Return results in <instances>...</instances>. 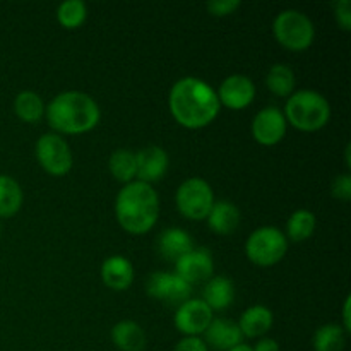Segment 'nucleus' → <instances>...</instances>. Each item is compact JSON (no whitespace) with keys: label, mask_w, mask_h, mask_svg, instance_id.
<instances>
[{"label":"nucleus","mask_w":351,"mask_h":351,"mask_svg":"<svg viewBox=\"0 0 351 351\" xmlns=\"http://www.w3.org/2000/svg\"><path fill=\"white\" fill-rule=\"evenodd\" d=\"M271 326H273V312L264 305H254L247 308L239 322L240 332L247 338H259L266 335Z\"/></svg>","instance_id":"obj_20"},{"label":"nucleus","mask_w":351,"mask_h":351,"mask_svg":"<svg viewBox=\"0 0 351 351\" xmlns=\"http://www.w3.org/2000/svg\"><path fill=\"white\" fill-rule=\"evenodd\" d=\"M208 225L218 235H232L240 225V211L233 202H215L208 215Z\"/></svg>","instance_id":"obj_18"},{"label":"nucleus","mask_w":351,"mask_h":351,"mask_svg":"<svg viewBox=\"0 0 351 351\" xmlns=\"http://www.w3.org/2000/svg\"><path fill=\"white\" fill-rule=\"evenodd\" d=\"M252 351H280V345H278L274 339L264 338V339H261L256 346H254Z\"/></svg>","instance_id":"obj_33"},{"label":"nucleus","mask_w":351,"mask_h":351,"mask_svg":"<svg viewBox=\"0 0 351 351\" xmlns=\"http://www.w3.org/2000/svg\"><path fill=\"white\" fill-rule=\"evenodd\" d=\"M273 33L278 43L293 51L307 50L314 43L315 27L307 14L288 9L276 16L273 23Z\"/></svg>","instance_id":"obj_5"},{"label":"nucleus","mask_w":351,"mask_h":351,"mask_svg":"<svg viewBox=\"0 0 351 351\" xmlns=\"http://www.w3.org/2000/svg\"><path fill=\"white\" fill-rule=\"evenodd\" d=\"M86 3L82 0H67L62 2L57 9V19L67 29H75L86 21Z\"/></svg>","instance_id":"obj_28"},{"label":"nucleus","mask_w":351,"mask_h":351,"mask_svg":"<svg viewBox=\"0 0 351 351\" xmlns=\"http://www.w3.org/2000/svg\"><path fill=\"white\" fill-rule=\"evenodd\" d=\"M331 192L332 197L341 199V201H350L351 199V175L345 173L339 175L332 180L331 185Z\"/></svg>","instance_id":"obj_30"},{"label":"nucleus","mask_w":351,"mask_h":351,"mask_svg":"<svg viewBox=\"0 0 351 351\" xmlns=\"http://www.w3.org/2000/svg\"><path fill=\"white\" fill-rule=\"evenodd\" d=\"M23 206L21 185L9 175H0V218H10Z\"/></svg>","instance_id":"obj_22"},{"label":"nucleus","mask_w":351,"mask_h":351,"mask_svg":"<svg viewBox=\"0 0 351 351\" xmlns=\"http://www.w3.org/2000/svg\"><path fill=\"white\" fill-rule=\"evenodd\" d=\"M235 300V287L233 281L225 276H215L206 283L204 302L211 311H225Z\"/></svg>","instance_id":"obj_19"},{"label":"nucleus","mask_w":351,"mask_h":351,"mask_svg":"<svg viewBox=\"0 0 351 351\" xmlns=\"http://www.w3.org/2000/svg\"><path fill=\"white\" fill-rule=\"evenodd\" d=\"M336 21L345 31L351 29V3L350 0H338L335 2Z\"/></svg>","instance_id":"obj_31"},{"label":"nucleus","mask_w":351,"mask_h":351,"mask_svg":"<svg viewBox=\"0 0 351 351\" xmlns=\"http://www.w3.org/2000/svg\"><path fill=\"white\" fill-rule=\"evenodd\" d=\"M36 158L43 170L53 177H62L72 168L71 147L58 134H43L38 139Z\"/></svg>","instance_id":"obj_8"},{"label":"nucleus","mask_w":351,"mask_h":351,"mask_svg":"<svg viewBox=\"0 0 351 351\" xmlns=\"http://www.w3.org/2000/svg\"><path fill=\"white\" fill-rule=\"evenodd\" d=\"M206 7H208L209 14H213V16L223 17L235 12L240 7V2L239 0H209Z\"/></svg>","instance_id":"obj_29"},{"label":"nucleus","mask_w":351,"mask_h":351,"mask_svg":"<svg viewBox=\"0 0 351 351\" xmlns=\"http://www.w3.org/2000/svg\"><path fill=\"white\" fill-rule=\"evenodd\" d=\"M177 208L185 218L189 219H206L209 211H211L213 204H215V195H213V189L204 178H187L182 182L180 187L177 189Z\"/></svg>","instance_id":"obj_7"},{"label":"nucleus","mask_w":351,"mask_h":351,"mask_svg":"<svg viewBox=\"0 0 351 351\" xmlns=\"http://www.w3.org/2000/svg\"><path fill=\"white\" fill-rule=\"evenodd\" d=\"M168 106L173 119L187 129L209 125L219 113V99L215 89L199 77H182L171 86Z\"/></svg>","instance_id":"obj_1"},{"label":"nucleus","mask_w":351,"mask_h":351,"mask_svg":"<svg viewBox=\"0 0 351 351\" xmlns=\"http://www.w3.org/2000/svg\"><path fill=\"white\" fill-rule=\"evenodd\" d=\"M283 115L287 123H291L295 129L314 132L329 122L331 106L321 93L312 91V89H300L288 96Z\"/></svg>","instance_id":"obj_4"},{"label":"nucleus","mask_w":351,"mask_h":351,"mask_svg":"<svg viewBox=\"0 0 351 351\" xmlns=\"http://www.w3.org/2000/svg\"><path fill=\"white\" fill-rule=\"evenodd\" d=\"M350 151H351V144H348V146H346V151H345V154H346V165H348V167H351V160H350Z\"/></svg>","instance_id":"obj_36"},{"label":"nucleus","mask_w":351,"mask_h":351,"mask_svg":"<svg viewBox=\"0 0 351 351\" xmlns=\"http://www.w3.org/2000/svg\"><path fill=\"white\" fill-rule=\"evenodd\" d=\"M219 105L228 106L230 110H242L254 101L256 86L252 79L243 74H233L219 84L218 89Z\"/></svg>","instance_id":"obj_12"},{"label":"nucleus","mask_w":351,"mask_h":351,"mask_svg":"<svg viewBox=\"0 0 351 351\" xmlns=\"http://www.w3.org/2000/svg\"><path fill=\"white\" fill-rule=\"evenodd\" d=\"M175 271H177L175 274L187 281L189 285L202 283V281H209L213 278L215 264H213V257L208 250L197 249L182 256L175 263Z\"/></svg>","instance_id":"obj_13"},{"label":"nucleus","mask_w":351,"mask_h":351,"mask_svg":"<svg viewBox=\"0 0 351 351\" xmlns=\"http://www.w3.org/2000/svg\"><path fill=\"white\" fill-rule=\"evenodd\" d=\"M206 343L218 351H228L242 343V332L239 324L228 319H213L204 331Z\"/></svg>","instance_id":"obj_15"},{"label":"nucleus","mask_w":351,"mask_h":351,"mask_svg":"<svg viewBox=\"0 0 351 351\" xmlns=\"http://www.w3.org/2000/svg\"><path fill=\"white\" fill-rule=\"evenodd\" d=\"M101 280L112 290H127L134 281L132 264L129 263V259L122 256L108 257L101 266Z\"/></svg>","instance_id":"obj_16"},{"label":"nucleus","mask_w":351,"mask_h":351,"mask_svg":"<svg viewBox=\"0 0 351 351\" xmlns=\"http://www.w3.org/2000/svg\"><path fill=\"white\" fill-rule=\"evenodd\" d=\"M288 250L287 237L274 226H263L250 233L245 243V254L254 264L263 267L274 266Z\"/></svg>","instance_id":"obj_6"},{"label":"nucleus","mask_w":351,"mask_h":351,"mask_svg":"<svg viewBox=\"0 0 351 351\" xmlns=\"http://www.w3.org/2000/svg\"><path fill=\"white\" fill-rule=\"evenodd\" d=\"M266 86L276 96L287 98L295 89V74L288 65L276 64L269 69L266 75Z\"/></svg>","instance_id":"obj_24"},{"label":"nucleus","mask_w":351,"mask_h":351,"mask_svg":"<svg viewBox=\"0 0 351 351\" xmlns=\"http://www.w3.org/2000/svg\"><path fill=\"white\" fill-rule=\"evenodd\" d=\"M168 170V154L160 146H147L136 153V177L144 184L161 180Z\"/></svg>","instance_id":"obj_14"},{"label":"nucleus","mask_w":351,"mask_h":351,"mask_svg":"<svg viewBox=\"0 0 351 351\" xmlns=\"http://www.w3.org/2000/svg\"><path fill=\"white\" fill-rule=\"evenodd\" d=\"M315 351H343L346 345V332L338 324H326L315 331L314 339Z\"/></svg>","instance_id":"obj_25"},{"label":"nucleus","mask_w":351,"mask_h":351,"mask_svg":"<svg viewBox=\"0 0 351 351\" xmlns=\"http://www.w3.org/2000/svg\"><path fill=\"white\" fill-rule=\"evenodd\" d=\"M350 305H351V297L345 298V305H343V331L348 335L351 332V321H350Z\"/></svg>","instance_id":"obj_34"},{"label":"nucleus","mask_w":351,"mask_h":351,"mask_svg":"<svg viewBox=\"0 0 351 351\" xmlns=\"http://www.w3.org/2000/svg\"><path fill=\"white\" fill-rule=\"evenodd\" d=\"M146 290L149 297L167 302L168 305H177V307L187 302L192 293V288L187 281H184L177 274L165 273V271L151 274Z\"/></svg>","instance_id":"obj_9"},{"label":"nucleus","mask_w":351,"mask_h":351,"mask_svg":"<svg viewBox=\"0 0 351 351\" xmlns=\"http://www.w3.org/2000/svg\"><path fill=\"white\" fill-rule=\"evenodd\" d=\"M315 215L308 209H298L290 216L287 223V235L293 242H304L314 233Z\"/></svg>","instance_id":"obj_26"},{"label":"nucleus","mask_w":351,"mask_h":351,"mask_svg":"<svg viewBox=\"0 0 351 351\" xmlns=\"http://www.w3.org/2000/svg\"><path fill=\"white\" fill-rule=\"evenodd\" d=\"M108 167L117 180L130 184V182H134L132 178L136 177V153L129 149H117L110 156Z\"/></svg>","instance_id":"obj_27"},{"label":"nucleus","mask_w":351,"mask_h":351,"mask_svg":"<svg viewBox=\"0 0 351 351\" xmlns=\"http://www.w3.org/2000/svg\"><path fill=\"white\" fill-rule=\"evenodd\" d=\"M173 351H208V346L202 341L201 338H195V336H187V338L180 339L175 346Z\"/></svg>","instance_id":"obj_32"},{"label":"nucleus","mask_w":351,"mask_h":351,"mask_svg":"<svg viewBox=\"0 0 351 351\" xmlns=\"http://www.w3.org/2000/svg\"><path fill=\"white\" fill-rule=\"evenodd\" d=\"M115 215L125 232L132 235L149 232L160 216V199L153 185L139 180L125 184L117 195Z\"/></svg>","instance_id":"obj_2"},{"label":"nucleus","mask_w":351,"mask_h":351,"mask_svg":"<svg viewBox=\"0 0 351 351\" xmlns=\"http://www.w3.org/2000/svg\"><path fill=\"white\" fill-rule=\"evenodd\" d=\"M158 250L165 259L177 263L182 256L194 250V240L185 230L167 228L158 239Z\"/></svg>","instance_id":"obj_17"},{"label":"nucleus","mask_w":351,"mask_h":351,"mask_svg":"<svg viewBox=\"0 0 351 351\" xmlns=\"http://www.w3.org/2000/svg\"><path fill=\"white\" fill-rule=\"evenodd\" d=\"M287 134V119L276 106L263 108L252 120V136L263 146H274Z\"/></svg>","instance_id":"obj_11"},{"label":"nucleus","mask_w":351,"mask_h":351,"mask_svg":"<svg viewBox=\"0 0 351 351\" xmlns=\"http://www.w3.org/2000/svg\"><path fill=\"white\" fill-rule=\"evenodd\" d=\"M51 129L64 134H84L99 122V106L82 91H65L45 108Z\"/></svg>","instance_id":"obj_3"},{"label":"nucleus","mask_w":351,"mask_h":351,"mask_svg":"<svg viewBox=\"0 0 351 351\" xmlns=\"http://www.w3.org/2000/svg\"><path fill=\"white\" fill-rule=\"evenodd\" d=\"M213 321V311L202 300L189 298L187 302L177 307L175 312V326L185 336H195L208 329Z\"/></svg>","instance_id":"obj_10"},{"label":"nucleus","mask_w":351,"mask_h":351,"mask_svg":"<svg viewBox=\"0 0 351 351\" xmlns=\"http://www.w3.org/2000/svg\"><path fill=\"white\" fill-rule=\"evenodd\" d=\"M228 351H252V346L243 345V343H240V345H237L235 348H232V350H228Z\"/></svg>","instance_id":"obj_35"},{"label":"nucleus","mask_w":351,"mask_h":351,"mask_svg":"<svg viewBox=\"0 0 351 351\" xmlns=\"http://www.w3.org/2000/svg\"><path fill=\"white\" fill-rule=\"evenodd\" d=\"M112 339L122 351H143L146 348V332L134 321H122L113 326Z\"/></svg>","instance_id":"obj_21"},{"label":"nucleus","mask_w":351,"mask_h":351,"mask_svg":"<svg viewBox=\"0 0 351 351\" xmlns=\"http://www.w3.org/2000/svg\"><path fill=\"white\" fill-rule=\"evenodd\" d=\"M0 233H2V228H0Z\"/></svg>","instance_id":"obj_37"},{"label":"nucleus","mask_w":351,"mask_h":351,"mask_svg":"<svg viewBox=\"0 0 351 351\" xmlns=\"http://www.w3.org/2000/svg\"><path fill=\"white\" fill-rule=\"evenodd\" d=\"M14 112L23 122H38L45 113L43 99L34 91H21L14 99Z\"/></svg>","instance_id":"obj_23"}]
</instances>
